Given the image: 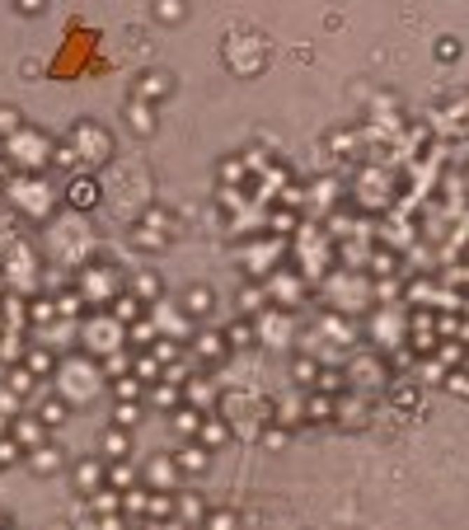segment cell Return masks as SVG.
Returning <instances> with one entry per match:
<instances>
[{"instance_id": "29", "label": "cell", "mask_w": 469, "mask_h": 530, "mask_svg": "<svg viewBox=\"0 0 469 530\" xmlns=\"http://www.w3.org/2000/svg\"><path fill=\"white\" fill-rule=\"evenodd\" d=\"M150 347H155V357H160V361H174V357H178V347H174L169 338H155Z\"/></svg>"}, {"instance_id": "19", "label": "cell", "mask_w": 469, "mask_h": 530, "mask_svg": "<svg viewBox=\"0 0 469 530\" xmlns=\"http://www.w3.org/2000/svg\"><path fill=\"white\" fill-rule=\"evenodd\" d=\"M314 385H319L324 394H333V390H343L347 380H343V371H319V380H314Z\"/></svg>"}, {"instance_id": "40", "label": "cell", "mask_w": 469, "mask_h": 530, "mask_svg": "<svg viewBox=\"0 0 469 530\" xmlns=\"http://www.w3.org/2000/svg\"><path fill=\"white\" fill-rule=\"evenodd\" d=\"M183 516H202V498H197V502L183 498Z\"/></svg>"}, {"instance_id": "6", "label": "cell", "mask_w": 469, "mask_h": 530, "mask_svg": "<svg viewBox=\"0 0 469 530\" xmlns=\"http://www.w3.org/2000/svg\"><path fill=\"white\" fill-rule=\"evenodd\" d=\"M202 418L206 413H197V408H178V413H174V427H178L183 437H197V432H202Z\"/></svg>"}, {"instance_id": "3", "label": "cell", "mask_w": 469, "mask_h": 530, "mask_svg": "<svg viewBox=\"0 0 469 530\" xmlns=\"http://www.w3.org/2000/svg\"><path fill=\"white\" fill-rule=\"evenodd\" d=\"M29 469L33 474H57V469H62V451H57V446H33Z\"/></svg>"}, {"instance_id": "30", "label": "cell", "mask_w": 469, "mask_h": 530, "mask_svg": "<svg viewBox=\"0 0 469 530\" xmlns=\"http://www.w3.org/2000/svg\"><path fill=\"white\" fill-rule=\"evenodd\" d=\"M10 385H15V394H29L33 390V371H15L10 375Z\"/></svg>"}, {"instance_id": "16", "label": "cell", "mask_w": 469, "mask_h": 530, "mask_svg": "<svg viewBox=\"0 0 469 530\" xmlns=\"http://www.w3.org/2000/svg\"><path fill=\"white\" fill-rule=\"evenodd\" d=\"M29 371H33V375H47V371H52V352L33 347V352H29Z\"/></svg>"}, {"instance_id": "22", "label": "cell", "mask_w": 469, "mask_h": 530, "mask_svg": "<svg viewBox=\"0 0 469 530\" xmlns=\"http://www.w3.org/2000/svg\"><path fill=\"white\" fill-rule=\"evenodd\" d=\"M15 132H19V113L15 109H0V141L15 137Z\"/></svg>"}, {"instance_id": "24", "label": "cell", "mask_w": 469, "mask_h": 530, "mask_svg": "<svg viewBox=\"0 0 469 530\" xmlns=\"http://www.w3.org/2000/svg\"><path fill=\"white\" fill-rule=\"evenodd\" d=\"M136 375H141V380H155V375H160V357H155V352L136 361Z\"/></svg>"}, {"instance_id": "14", "label": "cell", "mask_w": 469, "mask_h": 530, "mask_svg": "<svg viewBox=\"0 0 469 530\" xmlns=\"http://www.w3.org/2000/svg\"><path fill=\"white\" fill-rule=\"evenodd\" d=\"M146 516H174V493H155L146 502Z\"/></svg>"}, {"instance_id": "35", "label": "cell", "mask_w": 469, "mask_h": 530, "mask_svg": "<svg viewBox=\"0 0 469 530\" xmlns=\"http://www.w3.org/2000/svg\"><path fill=\"white\" fill-rule=\"evenodd\" d=\"M225 338H230L234 347H244V343H249V338H253V333H249V324H239V328L230 324V333H225Z\"/></svg>"}, {"instance_id": "39", "label": "cell", "mask_w": 469, "mask_h": 530, "mask_svg": "<svg viewBox=\"0 0 469 530\" xmlns=\"http://www.w3.org/2000/svg\"><path fill=\"white\" fill-rule=\"evenodd\" d=\"M43 5H47V0H19V15H38Z\"/></svg>"}, {"instance_id": "18", "label": "cell", "mask_w": 469, "mask_h": 530, "mask_svg": "<svg viewBox=\"0 0 469 530\" xmlns=\"http://www.w3.org/2000/svg\"><path fill=\"white\" fill-rule=\"evenodd\" d=\"M38 418H43L47 427H57V422H66V404H62V399H52V404H43V413H38Z\"/></svg>"}, {"instance_id": "23", "label": "cell", "mask_w": 469, "mask_h": 530, "mask_svg": "<svg viewBox=\"0 0 469 530\" xmlns=\"http://www.w3.org/2000/svg\"><path fill=\"white\" fill-rule=\"evenodd\" d=\"M136 305H141L136 296H122V300H118V310H113V314H118V324H127V319H136Z\"/></svg>"}, {"instance_id": "36", "label": "cell", "mask_w": 469, "mask_h": 530, "mask_svg": "<svg viewBox=\"0 0 469 530\" xmlns=\"http://www.w3.org/2000/svg\"><path fill=\"white\" fill-rule=\"evenodd\" d=\"M160 15H164V19H178V15H183V5H178V0H160Z\"/></svg>"}, {"instance_id": "5", "label": "cell", "mask_w": 469, "mask_h": 530, "mask_svg": "<svg viewBox=\"0 0 469 530\" xmlns=\"http://www.w3.org/2000/svg\"><path fill=\"white\" fill-rule=\"evenodd\" d=\"M169 94V76H160V71H150V76H141V85H136V99H164Z\"/></svg>"}, {"instance_id": "28", "label": "cell", "mask_w": 469, "mask_h": 530, "mask_svg": "<svg viewBox=\"0 0 469 530\" xmlns=\"http://www.w3.org/2000/svg\"><path fill=\"white\" fill-rule=\"evenodd\" d=\"M155 404L174 408V404H178V385H155Z\"/></svg>"}, {"instance_id": "10", "label": "cell", "mask_w": 469, "mask_h": 530, "mask_svg": "<svg viewBox=\"0 0 469 530\" xmlns=\"http://www.w3.org/2000/svg\"><path fill=\"white\" fill-rule=\"evenodd\" d=\"M183 310L188 314H206L211 310V291H206V286H192V291L183 296Z\"/></svg>"}, {"instance_id": "13", "label": "cell", "mask_w": 469, "mask_h": 530, "mask_svg": "<svg viewBox=\"0 0 469 530\" xmlns=\"http://www.w3.org/2000/svg\"><path fill=\"white\" fill-rule=\"evenodd\" d=\"M197 437H202V446H220V441H225V427H220L216 418H202V432H197Z\"/></svg>"}, {"instance_id": "17", "label": "cell", "mask_w": 469, "mask_h": 530, "mask_svg": "<svg viewBox=\"0 0 469 530\" xmlns=\"http://www.w3.org/2000/svg\"><path fill=\"white\" fill-rule=\"evenodd\" d=\"M57 314H66V319H76V314H85V305H80L76 291H66L62 300H57Z\"/></svg>"}, {"instance_id": "25", "label": "cell", "mask_w": 469, "mask_h": 530, "mask_svg": "<svg viewBox=\"0 0 469 530\" xmlns=\"http://www.w3.org/2000/svg\"><path fill=\"white\" fill-rule=\"evenodd\" d=\"M19 460V441L15 437H0V465H15Z\"/></svg>"}, {"instance_id": "8", "label": "cell", "mask_w": 469, "mask_h": 530, "mask_svg": "<svg viewBox=\"0 0 469 530\" xmlns=\"http://www.w3.org/2000/svg\"><path fill=\"white\" fill-rule=\"evenodd\" d=\"M104 474H108V484H113V488H132V484H136V469L127 465V455L118 460V465H108Z\"/></svg>"}, {"instance_id": "21", "label": "cell", "mask_w": 469, "mask_h": 530, "mask_svg": "<svg viewBox=\"0 0 469 530\" xmlns=\"http://www.w3.org/2000/svg\"><path fill=\"white\" fill-rule=\"evenodd\" d=\"M47 432V422L43 418H33V422H19V441H38Z\"/></svg>"}, {"instance_id": "12", "label": "cell", "mask_w": 469, "mask_h": 530, "mask_svg": "<svg viewBox=\"0 0 469 530\" xmlns=\"http://www.w3.org/2000/svg\"><path fill=\"white\" fill-rule=\"evenodd\" d=\"M197 352H202V357H211V361H216L220 352H225V338H220V333H202V338H197Z\"/></svg>"}, {"instance_id": "20", "label": "cell", "mask_w": 469, "mask_h": 530, "mask_svg": "<svg viewBox=\"0 0 469 530\" xmlns=\"http://www.w3.org/2000/svg\"><path fill=\"white\" fill-rule=\"evenodd\" d=\"M446 390L460 394V399H469V375L465 371H451V375H446Z\"/></svg>"}, {"instance_id": "34", "label": "cell", "mask_w": 469, "mask_h": 530, "mask_svg": "<svg viewBox=\"0 0 469 530\" xmlns=\"http://www.w3.org/2000/svg\"><path fill=\"white\" fill-rule=\"evenodd\" d=\"M188 399L192 404H211V385H188Z\"/></svg>"}, {"instance_id": "38", "label": "cell", "mask_w": 469, "mask_h": 530, "mask_svg": "<svg viewBox=\"0 0 469 530\" xmlns=\"http://www.w3.org/2000/svg\"><path fill=\"white\" fill-rule=\"evenodd\" d=\"M220 179H225V183H230V179H239V160H225V165H220Z\"/></svg>"}, {"instance_id": "2", "label": "cell", "mask_w": 469, "mask_h": 530, "mask_svg": "<svg viewBox=\"0 0 469 530\" xmlns=\"http://www.w3.org/2000/svg\"><path fill=\"white\" fill-rule=\"evenodd\" d=\"M206 460H211V451H206L202 441H192V446H183V451H178V460H174V465H178V474H202Z\"/></svg>"}, {"instance_id": "15", "label": "cell", "mask_w": 469, "mask_h": 530, "mask_svg": "<svg viewBox=\"0 0 469 530\" xmlns=\"http://www.w3.org/2000/svg\"><path fill=\"white\" fill-rule=\"evenodd\" d=\"M291 375H296L300 385H314V380H319V366H314V361H305V357H300L296 366H291Z\"/></svg>"}, {"instance_id": "11", "label": "cell", "mask_w": 469, "mask_h": 530, "mask_svg": "<svg viewBox=\"0 0 469 530\" xmlns=\"http://www.w3.org/2000/svg\"><path fill=\"white\" fill-rule=\"evenodd\" d=\"M113 422H118V427H136V422H141L136 399H118V413H113Z\"/></svg>"}, {"instance_id": "37", "label": "cell", "mask_w": 469, "mask_h": 530, "mask_svg": "<svg viewBox=\"0 0 469 530\" xmlns=\"http://www.w3.org/2000/svg\"><path fill=\"white\" fill-rule=\"evenodd\" d=\"M52 314H57L52 300H38V305H33V319H52Z\"/></svg>"}, {"instance_id": "26", "label": "cell", "mask_w": 469, "mask_h": 530, "mask_svg": "<svg viewBox=\"0 0 469 530\" xmlns=\"http://www.w3.org/2000/svg\"><path fill=\"white\" fill-rule=\"evenodd\" d=\"M136 394H141L136 380H113V399H136Z\"/></svg>"}, {"instance_id": "31", "label": "cell", "mask_w": 469, "mask_h": 530, "mask_svg": "<svg viewBox=\"0 0 469 530\" xmlns=\"http://www.w3.org/2000/svg\"><path fill=\"white\" fill-rule=\"evenodd\" d=\"M263 446H267V451H277V446H286V432H281V427H267V432H263Z\"/></svg>"}, {"instance_id": "33", "label": "cell", "mask_w": 469, "mask_h": 530, "mask_svg": "<svg viewBox=\"0 0 469 530\" xmlns=\"http://www.w3.org/2000/svg\"><path fill=\"white\" fill-rule=\"evenodd\" d=\"M57 165L62 169H76V146H57Z\"/></svg>"}, {"instance_id": "4", "label": "cell", "mask_w": 469, "mask_h": 530, "mask_svg": "<svg viewBox=\"0 0 469 530\" xmlns=\"http://www.w3.org/2000/svg\"><path fill=\"white\" fill-rule=\"evenodd\" d=\"M127 123H132V132H136V137H150V132H155L150 104H146V99H132V109H127Z\"/></svg>"}, {"instance_id": "27", "label": "cell", "mask_w": 469, "mask_h": 530, "mask_svg": "<svg viewBox=\"0 0 469 530\" xmlns=\"http://www.w3.org/2000/svg\"><path fill=\"white\" fill-rule=\"evenodd\" d=\"M76 479H80V488H85V484H99V479H104V469H99V465H76Z\"/></svg>"}, {"instance_id": "32", "label": "cell", "mask_w": 469, "mask_h": 530, "mask_svg": "<svg viewBox=\"0 0 469 530\" xmlns=\"http://www.w3.org/2000/svg\"><path fill=\"white\" fill-rule=\"evenodd\" d=\"M455 52H460L455 38H437V57H441V62H455Z\"/></svg>"}, {"instance_id": "1", "label": "cell", "mask_w": 469, "mask_h": 530, "mask_svg": "<svg viewBox=\"0 0 469 530\" xmlns=\"http://www.w3.org/2000/svg\"><path fill=\"white\" fill-rule=\"evenodd\" d=\"M66 202L76 207V211H90V207L99 202V183H94L90 174H85V179H80V174H76V179L66 183Z\"/></svg>"}, {"instance_id": "7", "label": "cell", "mask_w": 469, "mask_h": 530, "mask_svg": "<svg viewBox=\"0 0 469 530\" xmlns=\"http://www.w3.org/2000/svg\"><path fill=\"white\" fill-rule=\"evenodd\" d=\"M104 451H108L113 460H122V455H132V437H127V427H113L108 437H104Z\"/></svg>"}, {"instance_id": "9", "label": "cell", "mask_w": 469, "mask_h": 530, "mask_svg": "<svg viewBox=\"0 0 469 530\" xmlns=\"http://www.w3.org/2000/svg\"><path fill=\"white\" fill-rule=\"evenodd\" d=\"M146 502H150V488H141V484L122 488V507H127V512H136V516H146Z\"/></svg>"}]
</instances>
